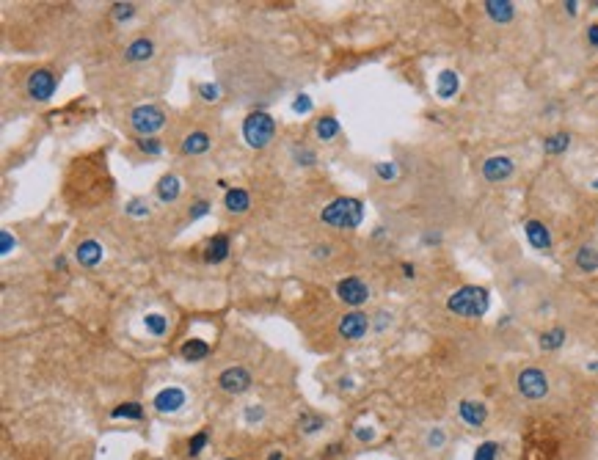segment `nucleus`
<instances>
[{"instance_id":"a18cd8bd","label":"nucleus","mask_w":598,"mask_h":460,"mask_svg":"<svg viewBox=\"0 0 598 460\" xmlns=\"http://www.w3.org/2000/svg\"><path fill=\"white\" fill-rule=\"evenodd\" d=\"M268 460H281V452H273V455H271Z\"/></svg>"},{"instance_id":"2f4dec72","label":"nucleus","mask_w":598,"mask_h":460,"mask_svg":"<svg viewBox=\"0 0 598 460\" xmlns=\"http://www.w3.org/2000/svg\"><path fill=\"white\" fill-rule=\"evenodd\" d=\"M375 171H378L380 179H394V176H397V165H394V163H378Z\"/></svg>"},{"instance_id":"0eeeda50","label":"nucleus","mask_w":598,"mask_h":460,"mask_svg":"<svg viewBox=\"0 0 598 460\" xmlns=\"http://www.w3.org/2000/svg\"><path fill=\"white\" fill-rule=\"evenodd\" d=\"M336 298H339L342 303H347V306H361V303L369 298V287H367L361 279L350 276V279H342V281L336 284Z\"/></svg>"},{"instance_id":"4c0bfd02","label":"nucleus","mask_w":598,"mask_h":460,"mask_svg":"<svg viewBox=\"0 0 598 460\" xmlns=\"http://www.w3.org/2000/svg\"><path fill=\"white\" fill-rule=\"evenodd\" d=\"M292 108H295V111H303V113H306V111L312 108V102H309V97H303V94H301V97L295 100V105H292Z\"/></svg>"},{"instance_id":"7c9ffc66","label":"nucleus","mask_w":598,"mask_h":460,"mask_svg":"<svg viewBox=\"0 0 598 460\" xmlns=\"http://www.w3.org/2000/svg\"><path fill=\"white\" fill-rule=\"evenodd\" d=\"M133 14H135V6H133V3H116V6H113V17H116V20H130Z\"/></svg>"},{"instance_id":"2eb2a0df","label":"nucleus","mask_w":598,"mask_h":460,"mask_svg":"<svg viewBox=\"0 0 598 460\" xmlns=\"http://www.w3.org/2000/svg\"><path fill=\"white\" fill-rule=\"evenodd\" d=\"M75 260L83 265V268H94L102 262V246L97 240H83L75 251Z\"/></svg>"},{"instance_id":"c9c22d12","label":"nucleus","mask_w":598,"mask_h":460,"mask_svg":"<svg viewBox=\"0 0 598 460\" xmlns=\"http://www.w3.org/2000/svg\"><path fill=\"white\" fill-rule=\"evenodd\" d=\"M301 424H303V430H306V433H314V430H317L323 422H320V419H312V416H301Z\"/></svg>"},{"instance_id":"f3484780","label":"nucleus","mask_w":598,"mask_h":460,"mask_svg":"<svg viewBox=\"0 0 598 460\" xmlns=\"http://www.w3.org/2000/svg\"><path fill=\"white\" fill-rule=\"evenodd\" d=\"M573 262H576V268H579L582 273H595V271H598V249H595V246H582V249L576 251Z\"/></svg>"},{"instance_id":"e433bc0d","label":"nucleus","mask_w":598,"mask_h":460,"mask_svg":"<svg viewBox=\"0 0 598 460\" xmlns=\"http://www.w3.org/2000/svg\"><path fill=\"white\" fill-rule=\"evenodd\" d=\"M587 45H590V47H595V50H598V23H595V25H590V28H587Z\"/></svg>"},{"instance_id":"c85d7f7f","label":"nucleus","mask_w":598,"mask_h":460,"mask_svg":"<svg viewBox=\"0 0 598 460\" xmlns=\"http://www.w3.org/2000/svg\"><path fill=\"white\" fill-rule=\"evenodd\" d=\"M499 457V444L496 441H483L474 452V460H496Z\"/></svg>"},{"instance_id":"79ce46f5","label":"nucleus","mask_w":598,"mask_h":460,"mask_svg":"<svg viewBox=\"0 0 598 460\" xmlns=\"http://www.w3.org/2000/svg\"><path fill=\"white\" fill-rule=\"evenodd\" d=\"M565 9H568V14H571V17H573V14H576V12H579V3H565Z\"/></svg>"},{"instance_id":"4468645a","label":"nucleus","mask_w":598,"mask_h":460,"mask_svg":"<svg viewBox=\"0 0 598 460\" xmlns=\"http://www.w3.org/2000/svg\"><path fill=\"white\" fill-rule=\"evenodd\" d=\"M483 9H485V14H488L494 23H499V25H507V23L516 17V3H510V0H485Z\"/></svg>"},{"instance_id":"7ed1b4c3","label":"nucleus","mask_w":598,"mask_h":460,"mask_svg":"<svg viewBox=\"0 0 598 460\" xmlns=\"http://www.w3.org/2000/svg\"><path fill=\"white\" fill-rule=\"evenodd\" d=\"M273 133H276V122L262 111L249 113L243 122V138L251 149H265L273 141Z\"/></svg>"},{"instance_id":"72a5a7b5","label":"nucleus","mask_w":598,"mask_h":460,"mask_svg":"<svg viewBox=\"0 0 598 460\" xmlns=\"http://www.w3.org/2000/svg\"><path fill=\"white\" fill-rule=\"evenodd\" d=\"M198 94H202L207 102H213V100H218V86H213V83H205V86H198Z\"/></svg>"},{"instance_id":"412c9836","label":"nucleus","mask_w":598,"mask_h":460,"mask_svg":"<svg viewBox=\"0 0 598 460\" xmlns=\"http://www.w3.org/2000/svg\"><path fill=\"white\" fill-rule=\"evenodd\" d=\"M179 353H182V358H187V361H202V358L210 356V345L202 342V339H190V342L182 345Z\"/></svg>"},{"instance_id":"f03ea898","label":"nucleus","mask_w":598,"mask_h":460,"mask_svg":"<svg viewBox=\"0 0 598 460\" xmlns=\"http://www.w3.org/2000/svg\"><path fill=\"white\" fill-rule=\"evenodd\" d=\"M320 220L328 226H336V229H356L364 220V204L358 198H350V196L334 198L328 207H323Z\"/></svg>"},{"instance_id":"a19ab883","label":"nucleus","mask_w":598,"mask_h":460,"mask_svg":"<svg viewBox=\"0 0 598 460\" xmlns=\"http://www.w3.org/2000/svg\"><path fill=\"white\" fill-rule=\"evenodd\" d=\"M246 416H249V419H260V416H262V408H249Z\"/></svg>"},{"instance_id":"c03bdc74","label":"nucleus","mask_w":598,"mask_h":460,"mask_svg":"<svg viewBox=\"0 0 598 460\" xmlns=\"http://www.w3.org/2000/svg\"><path fill=\"white\" fill-rule=\"evenodd\" d=\"M358 438H372V430H358Z\"/></svg>"},{"instance_id":"49530a36","label":"nucleus","mask_w":598,"mask_h":460,"mask_svg":"<svg viewBox=\"0 0 598 460\" xmlns=\"http://www.w3.org/2000/svg\"><path fill=\"white\" fill-rule=\"evenodd\" d=\"M593 187H595V190H598V179H595V182H593Z\"/></svg>"},{"instance_id":"393cba45","label":"nucleus","mask_w":598,"mask_h":460,"mask_svg":"<svg viewBox=\"0 0 598 460\" xmlns=\"http://www.w3.org/2000/svg\"><path fill=\"white\" fill-rule=\"evenodd\" d=\"M157 196H160V201H174L179 196V179L174 174L163 176L160 185H157Z\"/></svg>"},{"instance_id":"f8f14e48","label":"nucleus","mask_w":598,"mask_h":460,"mask_svg":"<svg viewBox=\"0 0 598 460\" xmlns=\"http://www.w3.org/2000/svg\"><path fill=\"white\" fill-rule=\"evenodd\" d=\"M458 416H461V422H466L469 427H483L485 419H488V408H485V402H480V400H461Z\"/></svg>"},{"instance_id":"a211bd4d","label":"nucleus","mask_w":598,"mask_h":460,"mask_svg":"<svg viewBox=\"0 0 598 460\" xmlns=\"http://www.w3.org/2000/svg\"><path fill=\"white\" fill-rule=\"evenodd\" d=\"M207 149H210V135L202 133V130L190 133V135L182 141V152H185V154H202V152H207Z\"/></svg>"},{"instance_id":"aec40b11","label":"nucleus","mask_w":598,"mask_h":460,"mask_svg":"<svg viewBox=\"0 0 598 460\" xmlns=\"http://www.w3.org/2000/svg\"><path fill=\"white\" fill-rule=\"evenodd\" d=\"M227 254H229V238H227V235H216V238L210 240V246H207L205 260H207V262H224Z\"/></svg>"},{"instance_id":"423d86ee","label":"nucleus","mask_w":598,"mask_h":460,"mask_svg":"<svg viewBox=\"0 0 598 460\" xmlns=\"http://www.w3.org/2000/svg\"><path fill=\"white\" fill-rule=\"evenodd\" d=\"M28 97L36 100V102H47L56 91V75L50 69H36L31 78H28Z\"/></svg>"},{"instance_id":"473e14b6","label":"nucleus","mask_w":598,"mask_h":460,"mask_svg":"<svg viewBox=\"0 0 598 460\" xmlns=\"http://www.w3.org/2000/svg\"><path fill=\"white\" fill-rule=\"evenodd\" d=\"M444 441H447V435H444V430H439V427H433V430H430V435H428V444H430L433 449H441V446H444Z\"/></svg>"},{"instance_id":"ea45409f","label":"nucleus","mask_w":598,"mask_h":460,"mask_svg":"<svg viewBox=\"0 0 598 460\" xmlns=\"http://www.w3.org/2000/svg\"><path fill=\"white\" fill-rule=\"evenodd\" d=\"M12 243H14V240H12V235H9V232H3V254H9V251H12Z\"/></svg>"},{"instance_id":"ddd939ff","label":"nucleus","mask_w":598,"mask_h":460,"mask_svg":"<svg viewBox=\"0 0 598 460\" xmlns=\"http://www.w3.org/2000/svg\"><path fill=\"white\" fill-rule=\"evenodd\" d=\"M182 405H185V391L176 389V386L163 389V391H157V397H154V408H157L160 413H174V411H179Z\"/></svg>"},{"instance_id":"6e6552de","label":"nucleus","mask_w":598,"mask_h":460,"mask_svg":"<svg viewBox=\"0 0 598 460\" xmlns=\"http://www.w3.org/2000/svg\"><path fill=\"white\" fill-rule=\"evenodd\" d=\"M513 171H516V163H513L507 154H494V157H488V160L483 163V179H485V182H494V185L510 179Z\"/></svg>"},{"instance_id":"bb28decb","label":"nucleus","mask_w":598,"mask_h":460,"mask_svg":"<svg viewBox=\"0 0 598 460\" xmlns=\"http://www.w3.org/2000/svg\"><path fill=\"white\" fill-rule=\"evenodd\" d=\"M143 325H146V331H149L152 336H163L165 328H168V320H165L163 314H146V317H143Z\"/></svg>"},{"instance_id":"cd10ccee","label":"nucleus","mask_w":598,"mask_h":460,"mask_svg":"<svg viewBox=\"0 0 598 460\" xmlns=\"http://www.w3.org/2000/svg\"><path fill=\"white\" fill-rule=\"evenodd\" d=\"M113 416L116 419H141L143 416V408L138 405V402H124V405H119V408H113Z\"/></svg>"},{"instance_id":"1a4fd4ad","label":"nucleus","mask_w":598,"mask_h":460,"mask_svg":"<svg viewBox=\"0 0 598 460\" xmlns=\"http://www.w3.org/2000/svg\"><path fill=\"white\" fill-rule=\"evenodd\" d=\"M218 386L227 391V394H243L249 386H251V375L243 369V367H229L218 375Z\"/></svg>"},{"instance_id":"39448f33","label":"nucleus","mask_w":598,"mask_h":460,"mask_svg":"<svg viewBox=\"0 0 598 460\" xmlns=\"http://www.w3.org/2000/svg\"><path fill=\"white\" fill-rule=\"evenodd\" d=\"M130 124H133V130L138 135H152L165 124V113L157 105H138L130 113Z\"/></svg>"},{"instance_id":"9b49d317","label":"nucleus","mask_w":598,"mask_h":460,"mask_svg":"<svg viewBox=\"0 0 598 460\" xmlns=\"http://www.w3.org/2000/svg\"><path fill=\"white\" fill-rule=\"evenodd\" d=\"M524 235H527V240H529V246L535 249V251H549L551 249V232H549V226L543 223V220H527L524 223Z\"/></svg>"},{"instance_id":"a878e982","label":"nucleus","mask_w":598,"mask_h":460,"mask_svg":"<svg viewBox=\"0 0 598 460\" xmlns=\"http://www.w3.org/2000/svg\"><path fill=\"white\" fill-rule=\"evenodd\" d=\"M314 133H317V138H323V141H331V138H336V135H339V122H336L334 116H323V119L317 122Z\"/></svg>"},{"instance_id":"f704fd0d","label":"nucleus","mask_w":598,"mask_h":460,"mask_svg":"<svg viewBox=\"0 0 598 460\" xmlns=\"http://www.w3.org/2000/svg\"><path fill=\"white\" fill-rule=\"evenodd\" d=\"M138 146H141L143 152H149V154H157V152H160V143H157L154 138H143V141H138Z\"/></svg>"},{"instance_id":"5701e85b","label":"nucleus","mask_w":598,"mask_h":460,"mask_svg":"<svg viewBox=\"0 0 598 460\" xmlns=\"http://www.w3.org/2000/svg\"><path fill=\"white\" fill-rule=\"evenodd\" d=\"M565 345V328H549L540 334V350H560Z\"/></svg>"},{"instance_id":"f257e3e1","label":"nucleus","mask_w":598,"mask_h":460,"mask_svg":"<svg viewBox=\"0 0 598 460\" xmlns=\"http://www.w3.org/2000/svg\"><path fill=\"white\" fill-rule=\"evenodd\" d=\"M491 306V292L485 287H477V284H466V287H458L450 298H447V309L458 317H483Z\"/></svg>"},{"instance_id":"58836bf2","label":"nucleus","mask_w":598,"mask_h":460,"mask_svg":"<svg viewBox=\"0 0 598 460\" xmlns=\"http://www.w3.org/2000/svg\"><path fill=\"white\" fill-rule=\"evenodd\" d=\"M205 212H207V201H198L196 209L190 212V218H198V215H205Z\"/></svg>"},{"instance_id":"c756f323","label":"nucleus","mask_w":598,"mask_h":460,"mask_svg":"<svg viewBox=\"0 0 598 460\" xmlns=\"http://www.w3.org/2000/svg\"><path fill=\"white\" fill-rule=\"evenodd\" d=\"M205 444H207V433H196L193 438H190V444H187V452L190 455H198L205 449Z\"/></svg>"},{"instance_id":"b1692460","label":"nucleus","mask_w":598,"mask_h":460,"mask_svg":"<svg viewBox=\"0 0 598 460\" xmlns=\"http://www.w3.org/2000/svg\"><path fill=\"white\" fill-rule=\"evenodd\" d=\"M568 146H571V135L568 133H554V135H549L543 141V152L546 154H562Z\"/></svg>"},{"instance_id":"37998d69","label":"nucleus","mask_w":598,"mask_h":460,"mask_svg":"<svg viewBox=\"0 0 598 460\" xmlns=\"http://www.w3.org/2000/svg\"><path fill=\"white\" fill-rule=\"evenodd\" d=\"M403 271H406V276H409V279H414V265H409V262H406V265H403Z\"/></svg>"},{"instance_id":"9d476101","label":"nucleus","mask_w":598,"mask_h":460,"mask_svg":"<svg viewBox=\"0 0 598 460\" xmlns=\"http://www.w3.org/2000/svg\"><path fill=\"white\" fill-rule=\"evenodd\" d=\"M369 331V317L364 312H350L339 320V336L342 339H361Z\"/></svg>"},{"instance_id":"dca6fc26","label":"nucleus","mask_w":598,"mask_h":460,"mask_svg":"<svg viewBox=\"0 0 598 460\" xmlns=\"http://www.w3.org/2000/svg\"><path fill=\"white\" fill-rule=\"evenodd\" d=\"M458 89H461L458 72H452V69L439 72V78H436V94H439L441 100H452V97L458 94Z\"/></svg>"},{"instance_id":"20e7f679","label":"nucleus","mask_w":598,"mask_h":460,"mask_svg":"<svg viewBox=\"0 0 598 460\" xmlns=\"http://www.w3.org/2000/svg\"><path fill=\"white\" fill-rule=\"evenodd\" d=\"M516 386H518L521 397H527V400H543V397L549 394V378H546V372L538 369V367L521 369Z\"/></svg>"},{"instance_id":"4be33fe9","label":"nucleus","mask_w":598,"mask_h":460,"mask_svg":"<svg viewBox=\"0 0 598 460\" xmlns=\"http://www.w3.org/2000/svg\"><path fill=\"white\" fill-rule=\"evenodd\" d=\"M249 207H251V198H249L246 190H240V187L227 190V209L229 212H246Z\"/></svg>"},{"instance_id":"6ab92c4d","label":"nucleus","mask_w":598,"mask_h":460,"mask_svg":"<svg viewBox=\"0 0 598 460\" xmlns=\"http://www.w3.org/2000/svg\"><path fill=\"white\" fill-rule=\"evenodd\" d=\"M124 56H127V61H149L154 56V45H152V39H135L124 50Z\"/></svg>"}]
</instances>
